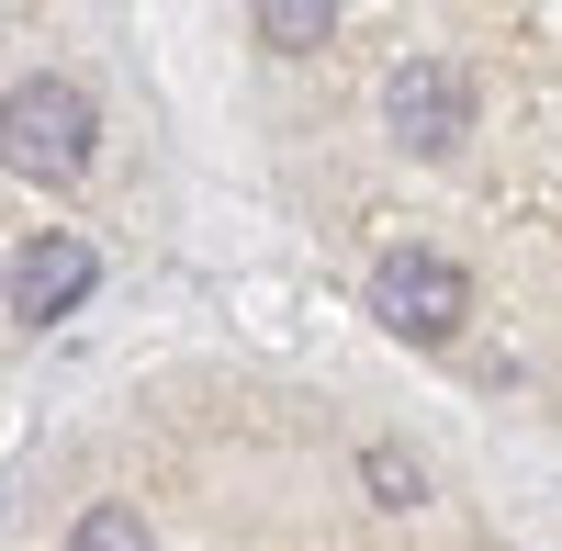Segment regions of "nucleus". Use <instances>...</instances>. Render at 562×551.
I'll return each mask as SVG.
<instances>
[{
    "mask_svg": "<svg viewBox=\"0 0 562 551\" xmlns=\"http://www.w3.org/2000/svg\"><path fill=\"white\" fill-rule=\"evenodd\" d=\"M371 315H383L394 338H416V349H450L461 315H473V270L439 259V248H383V270H371Z\"/></svg>",
    "mask_w": 562,
    "mask_h": 551,
    "instance_id": "f257e3e1",
    "label": "nucleus"
},
{
    "mask_svg": "<svg viewBox=\"0 0 562 551\" xmlns=\"http://www.w3.org/2000/svg\"><path fill=\"white\" fill-rule=\"evenodd\" d=\"M383 124H394L405 158H450L461 135H473V79H461L450 57H405L383 79Z\"/></svg>",
    "mask_w": 562,
    "mask_h": 551,
    "instance_id": "f03ea898",
    "label": "nucleus"
},
{
    "mask_svg": "<svg viewBox=\"0 0 562 551\" xmlns=\"http://www.w3.org/2000/svg\"><path fill=\"white\" fill-rule=\"evenodd\" d=\"M12 169H23V180L90 169V90H79V79H23V90H12Z\"/></svg>",
    "mask_w": 562,
    "mask_h": 551,
    "instance_id": "7ed1b4c3",
    "label": "nucleus"
},
{
    "mask_svg": "<svg viewBox=\"0 0 562 551\" xmlns=\"http://www.w3.org/2000/svg\"><path fill=\"white\" fill-rule=\"evenodd\" d=\"M79 293H90V248L79 237H34L12 259V315H23V327H57Z\"/></svg>",
    "mask_w": 562,
    "mask_h": 551,
    "instance_id": "20e7f679",
    "label": "nucleus"
},
{
    "mask_svg": "<svg viewBox=\"0 0 562 551\" xmlns=\"http://www.w3.org/2000/svg\"><path fill=\"white\" fill-rule=\"evenodd\" d=\"M248 34H259V45H281V57H304V45L338 34V0H259Z\"/></svg>",
    "mask_w": 562,
    "mask_h": 551,
    "instance_id": "39448f33",
    "label": "nucleus"
},
{
    "mask_svg": "<svg viewBox=\"0 0 562 551\" xmlns=\"http://www.w3.org/2000/svg\"><path fill=\"white\" fill-rule=\"evenodd\" d=\"M68 551H158V540H147V518H135V507H90V518L68 529Z\"/></svg>",
    "mask_w": 562,
    "mask_h": 551,
    "instance_id": "423d86ee",
    "label": "nucleus"
},
{
    "mask_svg": "<svg viewBox=\"0 0 562 551\" xmlns=\"http://www.w3.org/2000/svg\"><path fill=\"white\" fill-rule=\"evenodd\" d=\"M360 484H371V495H383V507H416V495H428V473H416V462H405V450H383V439H371V450H360Z\"/></svg>",
    "mask_w": 562,
    "mask_h": 551,
    "instance_id": "0eeeda50",
    "label": "nucleus"
}]
</instances>
